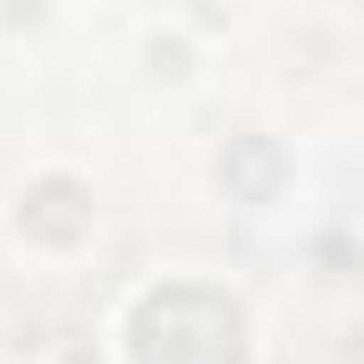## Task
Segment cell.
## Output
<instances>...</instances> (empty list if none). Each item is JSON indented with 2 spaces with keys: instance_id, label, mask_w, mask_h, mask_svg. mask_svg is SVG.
Wrapping results in <instances>:
<instances>
[{
  "instance_id": "7a4b0ae2",
  "label": "cell",
  "mask_w": 364,
  "mask_h": 364,
  "mask_svg": "<svg viewBox=\"0 0 364 364\" xmlns=\"http://www.w3.org/2000/svg\"><path fill=\"white\" fill-rule=\"evenodd\" d=\"M0 237H9V255H26L43 272L85 263L102 246V186H93V170H77V161L17 170L9 195H0Z\"/></svg>"
},
{
  "instance_id": "6da1fadb",
  "label": "cell",
  "mask_w": 364,
  "mask_h": 364,
  "mask_svg": "<svg viewBox=\"0 0 364 364\" xmlns=\"http://www.w3.org/2000/svg\"><path fill=\"white\" fill-rule=\"evenodd\" d=\"M110 364H263V322L212 272H153L110 314Z\"/></svg>"
},
{
  "instance_id": "3957f363",
  "label": "cell",
  "mask_w": 364,
  "mask_h": 364,
  "mask_svg": "<svg viewBox=\"0 0 364 364\" xmlns=\"http://www.w3.org/2000/svg\"><path fill=\"white\" fill-rule=\"evenodd\" d=\"M203 178H212V195L229 203V212H279L288 195H296V153L279 144L272 127H229L212 153H203Z\"/></svg>"
},
{
  "instance_id": "277c9868",
  "label": "cell",
  "mask_w": 364,
  "mask_h": 364,
  "mask_svg": "<svg viewBox=\"0 0 364 364\" xmlns=\"http://www.w3.org/2000/svg\"><path fill=\"white\" fill-rule=\"evenodd\" d=\"M203 51H212V34H195L178 9H170V17H153L136 34V77L153 93H170V102L178 93H203Z\"/></svg>"
},
{
  "instance_id": "5b68a950",
  "label": "cell",
  "mask_w": 364,
  "mask_h": 364,
  "mask_svg": "<svg viewBox=\"0 0 364 364\" xmlns=\"http://www.w3.org/2000/svg\"><path fill=\"white\" fill-rule=\"evenodd\" d=\"M178 17L195 26V34H220V26H237V0H186Z\"/></svg>"
}]
</instances>
